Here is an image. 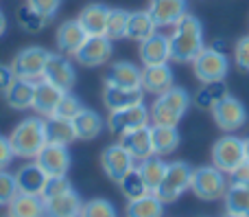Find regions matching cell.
Returning <instances> with one entry per match:
<instances>
[{
  "label": "cell",
  "mask_w": 249,
  "mask_h": 217,
  "mask_svg": "<svg viewBox=\"0 0 249 217\" xmlns=\"http://www.w3.org/2000/svg\"><path fill=\"white\" fill-rule=\"evenodd\" d=\"M166 169H168V162H164L162 156H151V158H146V160H140V165H138V171H140L142 180H144V184L149 187L151 193L158 191V187L164 180Z\"/></svg>",
  "instance_id": "d6a6232c"
},
{
  "label": "cell",
  "mask_w": 249,
  "mask_h": 217,
  "mask_svg": "<svg viewBox=\"0 0 249 217\" xmlns=\"http://www.w3.org/2000/svg\"><path fill=\"white\" fill-rule=\"evenodd\" d=\"M245 138L234 134H225L212 145V165L223 174H232L241 162H245Z\"/></svg>",
  "instance_id": "52a82bcc"
},
{
  "label": "cell",
  "mask_w": 249,
  "mask_h": 217,
  "mask_svg": "<svg viewBox=\"0 0 249 217\" xmlns=\"http://www.w3.org/2000/svg\"><path fill=\"white\" fill-rule=\"evenodd\" d=\"M72 184L68 182V176H48L46 184H44V191H42V197L44 200H51V197H57L61 193L70 191Z\"/></svg>",
  "instance_id": "60d3db41"
},
{
  "label": "cell",
  "mask_w": 249,
  "mask_h": 217,
  "mask_svg": "<svg viewBox=\"0 0 249 217\" xmlns=\"http://www.w3.org/2000/svg\"><path fill=\"white\" fill-rule=\"evenodd\" d=\"M46 140L48 143H55V145H72L77 140V132H74L72 121L68 118H59V117H48L46 121Z\"/></svg>",
  "instance_id": "4dcf8cb0"
},
{
  "label": "cell",
  "mask_w": 249,
  "mask_h": 217,
  "mask_svg": "<svg viewBox=\"0 0 249 217\" xmlns=\"http://www.w3.org/2000/svg\"><path fill=\"white\" fill-rule=\"evenodd\" d=\"M151 140H153V152L155 156H168L179 147V132L177 127H168V125H151Z\"/></svg>",
  "instance_id": "83f0119b"
},
{
  "label": "cell",
  "mask_w": 249,
  "mask_h": 217,
  "mask_svg": "<svg viewBox=\"0 0 249 217\" xmlns=\"http://www.w3.org/2000/svg\"><path fill=\"white\" fill-rule=\"evenodd\" d=\"M190 108V95L184 88L173 86L171 90H166L164 95H158V99L153 101V105L149 108L151 112V123L153 125H168L177 127L179 121L184 118V114Z\"/></svg>",
  "instance_id": "3957f363"
},
{
  "label": "cell",
  "mask_w": 249,
  "mask_h": 217,
  "mask_svg": "<svg viewBox=\"0 0 249 217\" xmlns=\"http://www.w3.org/2000/svg\"><path fill=\"white\" fill-rule=\"evenodd\" d=\"M26 2H29L35 11H39L42 16H46L48 20H51L61 7V0H26Z\"/></svg>",
  "instance_id": "ee69618b"
},
{
  "label": "cell",
  "mask_w": 249,
  "mask_h": 217,
  "mask_svg": "<svg viewBox=\"0 0 249 217\" xmlns=\"http://www.w3.org/2000/svg\"><path fill=\"white\" fill-rule=\"evenodd\" d=\"M42 79L53 83V86H57L59 90L70 92L74 88V83H77V70L70 64L68 55H64V53H48Z\"/></svg>",
  "instance_id": "ba28073f"
},
{
  "label": "cell",
  "mask_w": 249,
  "mask_h": 217,
  "mask_svg": "<svg viewBox=\"0 0 249 217\" xmlns=\"http://www.w3.org/2000/svg\"><path fill=\"white\" fill-rule=\"evenodd\" d=\"M35 162L46 171V176H68L70 169V152L64 145H55V143H46L42 147V152L35 156Z\"/></svg>",
  "instance_id": "5bb4252c"
},
{
  "label": "cell",
  "mask_w": 249,
  "mask_h": 217,
  "mask_svg": "<svg viewBox=\"0 0 249 217\" xmlns=\"http://www.w3.org/2000/svg\"><path fill=\"white\" fill-rule=\"evenodd\" d=\"M9 217H44L46 204L42 196H31V193H18L7 204Z\"/></svg>",
  "instance_id": "484cf974"
},
{
  "label": "cell",
  "mask_w": 249,
  "mask_h": 217,
  "mask_svg": "<svg viewBox=\"0 0 249 217\" xmlns=\"http://www.w3.org/2000/svg\"><path fill=\"white\" fill-rule=\"evenodd\" d=\"M146 11L153 18L158 29L160 26H175L188 13V4L186 0H151Z\"/></svg>",
  "instance_id": "2e32d148"
},
{
  "label": "cell",
  "mask_w": 249,
  "mask_h": 217,
  "mask_svg": "<svg viewBox=\"0 0 249 217\" xmlns=\"http://www.w3.org/2000/svg\"><path fill=\"white\" fill-rule=\"evenodd\" d=\"M190 180H193V167L188 162H168V169L164 174L162 184L158 187L155 196L164 202V204H171V202L179 200L186 191L190 189Z\"/></svg>",
  "instance_id": "8992f818"
},
{
  "label": "cell",
  "mask_w": 249,
  "mask_h": 217,
  "mask_svg": "<svg viewBox=\"0 0 249 217\" xmlns=\"http://www.w3.org/2000/svg\"><path fill=\"white\" fill-rule=\"evenodd\" d=\"M107 16H109V7H105V4H101V2H92L81 9L77 20L88 35H105Z\"/></svg>",
  "instance_id": "cb8c5ba5"
},
{
  "label": "cell",
  "mask_w": 249,
  "mask_h": 217,
  "mask_svg": "<svg viewBox=\"0 0 249 217\" xmlns=\"http://www.w3.org/2000/svg\"><path fill=\"white\" fill-rule=\"evenodd\" d=\"M124 217H164V202L155 193H146L138 200H129Z\"/></svg>",
  "instance_id": "1f68e13d"
},
{
  "label": "cell",
  "mask_w": 249,
  "mask_h": 217,
  "mask_svg": "<svg viewBox=\"0 0 249 217\" xmlns=\"http://www.w3.org/2000/svg\"><path fill=\"white\" fill-rule=\"evenodd\" d=\"M127 18H129V11H124V9H109L105 35H107L112 42L114 39L124 38V31H127Z\"/></svg>",
  "instance_id": "f35d334b"
},
{
  "label": "cell",
  "mask_w": 249,
  "mask_h": 217,
  "mask_svg": "<svg viewBox=\"0 0 249 217\" xmlns=\"http://www.w3.org/2000/svg\"><path fill=\"white\" fill-rule=\"evenodd\" d=\"M46 22H48V18L42 16L39 11H35L29 2L18 9V24H20L26 33H39V31L46 26Z\"/></svg>",
  "instance_id": "8d00e7d4"
},
{
  "label": "cell",
  "mask_w": 249,
  "mask_h": 217,
  "mask_svg": "<svg viewBox=\"0 0 249 217\" xmlns=\"http://www.w3.org/2000/svg\"><path fill=\"white\" fill-rule=\"evenodd\" d=\"M155 22L149 16V11H129L127 18V31H124V38L133 39V42H144L146 38L155 33Z\"/></svg>",
  "instance_id": "f546056e"
},
{
  "label": "cell",
  "mask_w": 249,
  "mask_h": 217,
  "mask_svg": "<svg viewBox=\"0 0 249 217\" xmlns=\"http://www.w3.org/2000/svg\"><path fill=\"white\" fill-rule=\"evenodd\" d=\"M4 217H9V215H4Z\"/></svg>",
  "instance_id": "816d5d0a"
},
{
  "label": "cell",
  "mask_w": 249,
  "mask_h": 217,
  "mask_svg": "<svg viewBox=\"0 0 249 217\" xmlns=\"http://www.w3.org/2000/svg\"><path fill=\"white\" fill-rule=\"evenodd\" d=\"M79 217H118L116 206L105 197H94V200L83 202L81 215Z\"/></svg>",
  "instance_id": "74e56055"
},
{
  "label": "cell",
  "mask_w": 249,
  "mask_h": 217,
  "mask_svg": "<svg viewBox=\"0 0 249 217\" xmlns=\"http://www.w3.org/2000/svg\"><path fill=\"white\" fill-rule=\"evenodd\" d=\"M81 110H83V103L79 101V97H74L72 92H64L61 99H59V103H57V108H55V112H53L51 117H59V118H68V121H72Z\"/></svg>",
  "instance_id": "ab89813d"
},
{
  "label": "cell",
  "mask_w": 249,
  "mask_h": 217,
  "mask_svg": "<svg viewBox=\"0 0 249 217\" xmlns=\"http://www.w3.org/2000/svg\"><path fill=\"white\" fill-rule=\"evenodd\" d=\"M142 99H144L142 88H118V86H109V83L103 86V103L109 112L142 103Z\"/></svg>",
  "instance_id": "ffe728a7"
},
{
  "label": "cell",
  "mask_w": 249,
  "mask_h": 217,
  "mask_svg": "<svg viewBox=\"0 0 249 217\" xmlns=\"http://www.w3.org/2000/svg\"><path fill=\"white\" fill-rule=\"evenodd\" d=\"M230 184H236V187H249V160L241 162V165L230 174Z\"/></svg>",
  "instance_id": "f6af8a7d"
},
{
  "label": "cell",
  "mask_w": 249,
  "mask_h": 217,
  "mask_svg": "<svg viewBox=\"0 0 249 217\" xmlns=\"http://www.w3.org/2000/svg\"><path fill=\"white\" fill-rule=\"evenodd\" d=\"M13 149H11V143H9L7 136L0 134V169H7L9 165L13 162Z\"/></svg>",
  "instance_id": "bcb514c9"
},
{
  "label": "cell",
  "mask_w": 249,
  "mask_h": 217,
  "mask_svg": "<svg viewBox=\"0 0 249 217\" xmlns=\"http://www.w3.org/2000/svg\"><path fill=\"white\" fill-rule=\"evenodd\" d=\"M142 70L131 61H114L105 73V83L118 88H142Z\"/></svg>",
  "instance_id": "7402d4cb"
},
{
  "label": "cell",
  "mask_w": 249,
  "mask_h": 217,
  "mask_svg": "<svg viewBox=\"0 0 249 217\" xmlns=\"http://www.w3.org/2000/svg\"><path fill=\"white\" fill-rule=\"evenodd\" d=\"M118 143L131 154V158L136 162L155 156L153 140H151V125L138 127V130H131V132H124V134L118 136Z\"/></svg>",
  "instance_id": "9a60e30c"
},
{
  "label": "cell",
  "mask_w": 249,
  "mask_h": 217,
  "mask_svg": "<svg viewBox=\"0 0 249 217\" xmlns=\"http://www.w3.org/2000/svg\"><path fill=\"white\" fill-rule=\"evenodd\" d=\"M46 59H48V51H46V48L29 46V48H22V51L13 57L11 68H13V73H16V77L37 81V79H42Z\"/></svg>",
  "instance_id": "30bf717a"
},
{
  "label": "cell",
  "mask_w": 249,
  "mask_h": 217,
  "mask_svg": "<svg viewBox=\"0 0 249 217\" xmlns=\"http://www.w3.org/2000/svg\"><path fill=\"white\" fill-rule=\"evenodd\" d=\"M16 196H18L16 176L9 174L7 169H0V206H7Z\"/></svg>",
  "instance_id": "b9f144b4"
},
{
  "label": "cell",
  "mask_w": 249,
  "mask_h": 217,
  "mask_svg": "<svg viewBox=\"0 0 249 217\" xmlns=\"http://www.w3.org/2000/svg\"><path fill=\"white\" fill-rule=\"evenodd\" d=\"M13 81H16V73H13V68H11V66L0 64V92L4 95Z\"/></svg>",
  "instance_id": "7dc6e473"
},
{
  "label": "cell",
  "mask_w": 249,
  "mask_h": 217,
  "mask_svg": "<svg viewBox=\"0 0 249 217\" xmlns=\"http://www.w3.org/2000/svg\"><path fill=\"white\" fill-rule=\"evenodd\" d=\"M149 123H151V112L144 103L129 105V108H123V110H114V112H109V118H107V127L114 136H121L124 132L138 130V127H144Z\"/></svg>",
  "instance_id": "9c48e42d"
},
{
  "label": "cell",
  "mask_w": 249,
  "mask_h": 217,
  "mask_svg": "<svg viewBox=\"0 0 249 217\" xmlns=\"http://www.w3.org/2000/svg\"><path fill=\"white\" fill-rule=\"evenodd\" d=\"M13 156L16 158H33L42 152V147L48 143L46 140V123L39 117H29L22 123H18V127L9 136Z\"/></svg>",
  "instance_id": "7a4b0ae2"
},
{
  "label": "cell",
  "mask_w": 249,
  "mask_h": 217,
  "mask_svg": "<svg viewBox=\"0 0 249 217\" xmlns=\"http://www.w3.org/2000/svg\"><path fill=\"white\" fill-rule=\"evenodd\" d=\"M4 31H7V16L0 11V38L4 35Z\"/></svg>",
  "instance_id": "c3c4849f"
},
{
  "label": "cell",
  "mask_w": 249,
  "mask_h": 217,
  "mask_svg": "<svg viewBox=\"0 0 249 217\" xmlns=\"http://www.w3.org/2000/svg\"><path fill=\"white\" fill-rule=\"evenodd\" d=\"M223 217H238V215H232V213H225Z\"/></svg>",
  "instance_id": "f907efd6"
},
{
  "label": "cell",
  "mask_w": 249,
  "mask_h": 217,
  "mask_svg": "<svg viewBox=\"0 0 249 217\" xmlns=\"http://www.w3.org/2000/svg\"><path fill=\"white\" fill-rule=\"evenodd\" d=\"M223 200H225V213H232L238 217H249V187L230 184Z\"/></svg>",
  "instance_id": "836d02e7"
},
{
  "label": "cell",
  "mask_w": 249,
  "mask_h": 217,
  "mask_svg": "<svg viewBox=\"0 0 249 217\" xmlns=\"http://www.w3.org/2000/svg\"><path fill=\"white\" fill-rule=\"evenodd\" d=\"M173 70L168 64H158V66H144L142 68V90L149 95H164L166 90H171L173 83Z\"/></svg>",
  "instance_id": "ac0fdd59"
},
{
  "label": "cell",
  "mask_w": 249,
  "mask_h": 217,
  "mask_svg": "<svg viewBox=\"0 0 249 217\" xmlns=\"http://www.w3.org/2000/svg\"><path fill=\"white\" fill-rule=\"evenodd\" d=\"M230 182L225 178V174L221 169H216L214 165H206L193 169V180H190V191L203 202H214L223 200L225 191H228Z\"/></svg>",
  "instance_id": "277c9868"
},
{
  "label": "cell",
  "mask_w": 249,
  "mask_h": 217,
  "mask_svg": "<svg viewBox=\"0 0 249 217\" xmlns=\"http://www.w3.org/2000/svg\"><path fill=\"white\" fill-rule=\"evenodd\" d=\"M118 187H121L123 196L127 197V200H138V197L146 196L149 191V187L144 184V180H142L140 171H138V167H133L129 174H124L121 180H118Z\"/></svg>",
  "instance_id": "d590c367"
},
{
  "label": "cell",
  "mask_w": 249,
  "mask_h": 217,
  "mask_svg": "<svg viewBox=\"0 0 249 217\" xmlns=\"http://www.w3.org/2000/svg\"><path fill=\"white\" fill-rule=\"evenodd\" d=\"M101 167H103L105 176H107L112 182L118 184V180L136 167V160H133L131 154H129L121 143H116V145H109V147L103 149V154H101Z\"/></svg>",
  "instance_id": "4fadbf2b"
},
{
  "label": "cell",
  "mask_w": 249,
  "mask_h": 217,
  "mask_svg": "<svg viewBox=\"0 0 249 217\" xmlns=\"http://www.w3.org/2000/svg\"><path fill=\"white\" fill-rule=\"evenodd\" d=\"M212 117H214V123L223 132H234V130H241L247 123V110L241 99L228 95L212 108Z\"/></svg>",
  "instance_id": "7c38bea8"
},
{
  "label": "cell",
  "mask_w": 249,
  "mask_h": 217,
  "mask_svg": "<svg viewBox=\"0 0 249 217\" xmlns=\"http://www.w3.org/2000/svg\"><path fill=\"white\" fill-rule=\"evenodd\" d=\"M245 156H247V160H249V138H245Z\"/></svg>",
  "instance_id": "681fc988"
},
{
  "label": "cell",
  "mask_w": 249,
  "mask_h": 217,
  "mask_svg": "<svg viewBox=\"0 0 249 217\" xmlns=\"http://www.w3.org/2000/svg\"><path fill=\"white\" fill-rule=\"evenodd\" d=\"M168 59H171L168 35L155 31L151 38H146L144 42H140V61H142V66L168 64Z\"/></svg>",
  "instance_id": "e0dca14e"
},
{
  "label": "cell",
  "mask_w": 249,
  "mask_h": 217,
  "mask_svg": "<svg viewBox=\"0 0 249 217\" xmlns=\"http://www.w3.org/2000/svg\"><path fill=\"white\" fill-rule=\"evenodd\" d=\"M230 95L228 86H225V79L223 81H210V83H203V88L197 92L195 97V105L201 110H212L221 99Z\"/></svg>",
  "instance_id": "e575fe53"
},
{
  "label": "cell",
  "mask_w": 249,
  "mask_h": 217,
  "mask_svg": "<svg viewBox=\"0 0 249 217\" xmlns=\"http://www.w3.org/2000/svg\"><path fill=\"white\" fill-rule=\"evenodd\" d=\"M193 70H195V77L201 83L223 81L230 73V59H228V55L216 46L203 48L193 59Z\"/></svg>",
  "instance_id": "5b68a950"
},
{
  "label": "cell",
  "mask_w": 249,
  "mask_h": 217,
  "mask_svg": "<svg viewBox=\"0 0 249 217\" xmlns=\"http://www.w3.org/2000/svg\"><path fill=\"white\" fill-rule=\"evenodd\" d=\"M171 44V59L177 64H193V59L203 51V24L193 13H186L168 35Z\"/></svg>",
  "instance_id": "6da1fadb"
},
{
  "label": "cell",
  "mask_w": 249,
  "mask_h": 217,
  "mask_svg": "<svg viewBox=\"0 0 249 217\" xmlns=\"http://www.w3.org/2000/svg\"><path fill=\"white\" fill-rule=\"evenodd\" d=\"M33 97H35V81H31V79H20V77H16V81L4 92L7 105L13 110L33 108Z\"/></svg>",
  "instance_id": "4316f807"
},
{
  "label": "cell",
  "mask_w": 249,
  "mask_h": 217,
  "mask_svg": "<svg viewBox=\"0 0 249 217\" xmlns=\"http://www.w3.org/2000/svg\"><path fill=\"white\" fill-rule=\"evenodd\" d=\"M77 140H94L103 132V118L90 108H83L77 117L72 118Z\"/></svg>",
  "instance_id": "f1b7e54d"
},
{
  "label": "cell",
  "mask_w": 249,
  "mask_h": 217,
  "mask_svg": "<svg viewBox=\"0 0 249 217\" xmlns=\"http://www.w3.org/2000/svg\"><path fill=\"white\" fill-rule=\"evenodd\" d=\"M234 64L241 70L249 73V35L241 38L236 42V46H234Z\"/></svg>",
  "instance_id": "7bdbcfd3"
},
{
  "label": "cell",
  "mask_w": 249,
  "mask_h": 217,
  "mask_svg": "<svg viewBox=\"0 0 249 217\" xmlns=\"http://www.w3.org/2000/svg\"><path fill=\"white\" fill-rule=\"evenodd\" d=\"M112 53L114 46L107 35H88L81 48L74 53V59L86 68H96V66H103L105 61H109Z\"/></svg>",
  "instance_id": "8fae6325"
},
{
  "label": "cell",
  "mask_w": 249,
  "mask_h": 217,
  "mask_svg": "<svg viewBox=\"0 0 249 217\" xmlns=\"http://www.w3.org/2000/svg\"><path fill=\"white\" fill-rule=\"evenodd\" d=\"M88 33L83 31V26L79 24V20H66L59 24L57 29V35H55V42H57V48L59 53L64 55H74V53L81 48V44L86 42Z\"/></svg>",
  "instance_id": "d6986e66"
},
{
  "label": "cell",
  "mask_w": 249,
  "mask_h": 217,
  "mask_svg": "<svg viewBox=\"0 0 249 217\" xmlns=\"http://www.w3.org/2000/svg\"><path fill=\"white\" fill-rule=\"evenodd\" d=\"M46 204V213L44 217H79L81 215V206L83 200L74 189L61 193L57 197H51V200H44Z\"/></svg>",
  "instance_id": "44dd1931"
},
{
  "label": "cell",
  "mask_w": 249,
  "mask_h": 217,
  "mask_svg": "<svg viewBox=\"0 0 249 217\" xmlns=\"http://www.w3.org/2000/svg\"><path fill=\"white\" fill-rule=\"evenodd\" d=\"M48 176L37 162H29V165L20 167L16 174L18 193H31V196H42L44 184H46Z\"/></svg>",
  "instance_id": "603a6c76"
},
{
  "label": "cell",
  "mask_w": 249,
  "mask_h": 217,
  "mask_svg": "<svg viewBox=\"0 0 249 217\" xmlns=\"http://www.w3.org/2000/svg\"><path fill=\"white\" fill-rule=\"evenodd\" d=\"M64 90H59L57 86L44 81V79H37L35 81V97H33V110L44 117H51L55 112L57 103H59Z\"/></svg>",
  "instance_id": "d4e9b609"
}]
</instances>
